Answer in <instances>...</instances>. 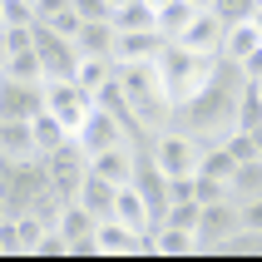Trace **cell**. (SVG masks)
<instances>
[{
    "instance_id": "41",
    "label": "cell",
    "mask_w": 262,
    "mask_h": 262,
    "mask_svg": "<svg viewBox=\"0 0 262 262\" xmlns=\"http://www.w3.org/2000/svg\"><path fill=\"white\" fill-rule=\"evenodd\" d=\"M74 0H35V10H40V20L45 15H59V10H70Z\"/></svg>"
},
{
    "instance_id": "42",
    "label": "cell",
    "mask_w": 262,
    "mask_h": 262,
    "mask_svg": "<svg viewBox=\"0 0 262 262\" xmlns=\"http://www.w3.org/2000/svg\"><path fill=\"white\" fill-rule=\"evenodd\" d=\"M5 55H10V40H5V30H0V64H5Z\"/></svg>"
},
{
    "instance_id": "28",
    "label": "cell",
    "mask_w": 262,
    "mask_h": 262,
    "mask_svg": "<svg viewBox=\"0 0 262 262\" xmlns=\"http://www.w3.org/2000/svg\"><path fill=\"white\" fill-rule=\"evenodd\" d=\"M233 198H262V159H243L233 173Z\"/></svg>"
},
{
    "instance_id": "5",
    "label": "cell",
    "mask_w": 262,
    "mask_h": 262,
    "mask_svg": "<svg viewBox=\"0 0 262 262\" xmlns=\"http://www.w3.org/2000/svg\"><path fill=\"white\" fill-rule=\"evenodd\" d=\"M45 163H50V188H55L64 203H74L79 188H84V178H89V154H84V144L70 134L55 154H45Z\"/></svg>"
},
{
    "instance_id": "12",
    "label": "cell",
    "mask_w": 262,
    "mask_h": 262,
    "mask_svg": "<svg viewBox=\"0 0 262 262\" xmlns=\"http://www.w3.org/2000/svg\"><path fill=\"white\" fill-rule=\"evenodd\" d=\"M40 109H45V79L30 84V79L0 74V119H35Z\"/></svg>"
},
{
    "instance_id": "9",
    "label": "cell",
    "mask_w": 262,
    "mask_h": 262,
    "mask_svg": "<svg viewBox=\"0 0 262 262\" xmlns=\"http://www.w3.org/2000/svg\"><path fill=\"white\" fill-rule=\"evenodd\" d=\"M94 243H99V257H154L148 233H139V228H129V223H119V218H99Z\"/></svg>"
},
{
    "instance_id": "11",
    "label": "cell",
    "mask_w": 262,
    "mask_h": 262,
    "mask_svg": "<svg viewBox=\"0 0 262 262\" xmlns=\"http://www.w3.org/2000/svg\"><path fill=\"white\" fill-rule=\"evenodd\" d=\"M74 139L84 144V154H89V159H94V154H104V148H114V144H129L124 124H119L109 109H99V104H94V109L84 114V124L74 129Z\"/></svg>"
},
{
    "instance_id": "39",
    "label": "cell",
    "mask_w": 262,
    "mask_h": 262,
    "mask_svg": "<svg viewBox=\"0 0 262 262\" xmlns=\"http://www.w3.org/2000/svg\"><path fill=\"white\" fill-rule=\"evenodd\" d=\"M237 208H243V228H257L262 233V198H243Z\"/></svg>"
},
{
    "instance_id": "33",
    "label": "cell",
    "mask_w": 262,
    "mask_h": 262,
    "mask_svg": "<svg viewBox=\"0 0 262 262\" xmlns=\"http://www.w3.org/2000/svg\"><path fill=\"white\" fill-rule=\"evenodd\" d=\"M198 203H218V198H233V183L228 178H213V173H198Z\"/></svg>"
},
{
    "instance_id": "30",
    "label": "cell",
    "mask_w": 262,
    "mask_h": 262,
    "mask_svg": "<svg viewBox=\"0 0 262 262\" xmlns=\"http://www.w3.org/2000/svg\"><path fill=\"white\" fill-rule=\"evenodd\" d=\"M208 10L218 15L223 25H243V20H257L262 15V0H213Z\"/></svg>"
},
{
    "instance_id": "27",
    "label": "cell",
    "mask_w": 262,
    "mask_h": 262,
    "mask_svg": "<svg viewBox=\"0 0 262 262\" xmlns=\"http://www.w3.org/2000/svg\"><path fill=\"white\" fill-rule=\"evenodd\" d=\"M213 257H262V233L257 228H237L228 243L213 248Z\"/></svg>"
},
{
    "instance_id": "2",
    "label": "cell",
    "mask_w": 262,
    "mask_h": 262,
    "mask_svg": "<svg viewBox=\"0 0 262 262\" xmlns=\"http://www.w3.org/2000/svg\"><path fill=\"white\" fill-rule=\"evenodd\" d=\"M119 79H124V94L148 134H159L173 119V99H168V84L159 74V59H129V64H119Z\"/></svg>"
},
{
    "instance_id": "20",
    "label": "cell",
    "mask_w": 262,
    "mask_h": 262,
    "mask_svg": "<svg viewBox=\"0 0 262 262\" xmlns=\"http://www.w3.org/2000/svg\"><path fill=\"white\" fill-rule=\"evenodd\" d=\"M114 198H119V183H109V178L89 173L84 188H79V203L94 213V218H114Z\"/></svg>"
},
{
    "instance_id": "21",
    "label": "cell",
    "mask_w": 262,
    "mask_h": 262,
    "mask_svg": "<svg viewBox=\"0 0 262 262\" xmlns=\"http://www.w3.org/2000/svg\"><path fill=\"white\" fill-rule=\"evenodd\" d=\"M257 45H262V20H243V25H228V35H223V55L243 64Z\"/></svg>"
},
{
    "instance_id": "22",
    "label": "cell",
    "mask_w": 262,
    "mask_h": 262,
    "mask_svg": "<svg viewBox=\"0 0 262 262\" xmlns=\"http://www.w3.org/2000/svg\"><path fill=\"white\" fill-rule=\"evenodd\" d=\"M114 30L129 35V30H159V5L154 0H129L114 10Z\"/></svg>"
},
{
    "instance_id": "37",
    "label": "cell",
    "mask_w": 262,
    "mask_h": 262,
    "mask_svg": "<svg viewBox=\"0 0 262 262\" xmlns=\"http://www.w3.org/2000/svg\"><path fill=\"white\" fill-rule=\"evenodd\" d=\"M0 248H5V257H25V243H20V223L5 218L0 223Z\"/></svg>"
},
{
    "instance_id": "25",
    "label": "cell",
    "mask_w": 262,
    "mask_h": 262,
    "mask_svg": "<svg viewBox=\"0 0 262 262\" xmlns=\"http://www.w3.org/2000/svg\"><path fill=\"white\" fill-rule=\"evenodd\" d=\"M55 228L74 243V237H89V233H94V228H99V218H94V213H89V208L74 198V203H64V208H59V223H55Z\"/></svg>"
},
{
    "instance_id": "35",
    "label": "cell",
    "mask_w": 262,
    "mask_h": 262,
    "mask_svg": "<svg viewBox=\"0 0 262 262\" xmlns=\"http://www.w3.org/2000/svg\"><path fill=\"white\" fill-rule=\"evenodd\" d=\"M223 144H228V154H233L237 163H243V159H262V154H257V139H252V129H233Z\"/></svg>"
},
{
    "instance_id": "17",
    "label": "cell",
    "mask_w": 262,
    "mask_h": 262,
    "mask_svg": "<svg viewBox=\"0 0 262 262\" xmlns=\"http://www.w3.org/2000/svg\"><path fill=\"white\" fill-rule=\"evenodd\" d=\"M114 218H119V223H129V228H139V233H148V228H154V208H148V198L134 188V183H119Z\"/></svg>"
},
{
    "instance_id": "13",
    "label": "cell",
    "mask_w": 262,
    "mask_h": 262,
    "mask_svg": "<svg viewBox=\"0 0 262 262\" xmlns=\"http://www.w3.org/2000/svg\"><path fill=\"white\" fill-rule=\"evenodd\" d=\"M223 35H228V25H223L213 10H198L193 15V25L178 35V45H188V50H198V55H223Z\"/></svg>"
},
{
    "instance_id": "19",
    "label": "cell",
    "mask_w": 262,
    "mask_h": 262,
    "mask_svg": "<svg viewBox=\"0 0 262 262\" xmlns=\"http://www.w3.org/2000/svg\"><path fill=\"white\" fill-rule=\"evenodd\" d=\"M114 50H119V30H114V20H84V30H79V55L114 59Z\"/></svg>"
},
{
    "instance_id": "4",
    "label": "cell",
    "mask_w": 262,
    "mask_h": 262,
    "mask_svg": "<svg viewBox=\"0 0 262 262\" xmlns=\"http://www.w3.org/2000/svg\"><path fill=\"white\" fill-rule=\"evenodd\" d=\"M0 193L10 198L15 213H25L40 193H50V163H45V154H30V159H0Z\"/></svg>"
},
{
    "instance_id": "23",
    "label": "cell",
    "mask_w": 262,
    "mask_h": 262,
    "mask_svg": "<svg viewBox=\"0 0 262 262\" xmlns=\"http://www.w3.org/2000/svg\"><path fill=\"white\" fill-rule=\"evenodd\" d=\"M198 10H203V5H193V0H163V5H159V30L168 35V40H178V35L193 25Z\"/></svg>"
},
{
    "instance_id": "32",
    "label": "cell",
    "mask_w": 262,
    "mask_h": 262,
    "mask_svg": "<svg viewBox=\"0 0 262 262\" xmlns=\"http://www.w3.org/2000/svg\"><path fill=\"white\" fill-rule=\"evenodd\" d=\"M40 25H50L55 35H70V40H79V30H84V15L70 5V10H59V15H45Z\"/></svg>"
},
{
    "instance_id": "24",
    "label": "cell",
    "mask_w": 262,
    "mask_h": 262,
    "mask_svg": "<svg viewBox=\"0 0 262 262\" xmlns=\"http://www.w3.org/2000/svg\"><path fill=\"white\" fill-rule=\"evenodd\" d=\"M30 129H35V148L40 154H55L64 139H70V129H64V119H55L50 109H40V114L30 119Z\"/></svg>"
},
{
    "instance_id": "1",
    "label": "cell",
    "mask_w": 262,
    "mask_h": 262,
    "mask_svg": "<svg viewBox=\"0 0 262 262\" xmlns=\"http://www.w3.org/2000/svg\"><path fill=\"white\" fill-rule=\"evenodd\" d=\"M243 89H248V74H243V64L223 55V59H218V70H213V79H208V84L198 89L193 99L178 104L168 124L188 129L203 148H208V144H223V139L237 129V114H243Z\"/></svg>"
},
{
    "instance_id": "10",
    "label": "cell",
    "mask_w": 262,
    "mask_h": 262,
    "mask_svg": "<svg viewBox=\"0 0 262 262\" xmlns=\"http://www.w3.org/2000/svg\"><path fill=\"white\" fill-rule=\"evenodd\" d=\"M243 228V208L237 198H218V203H203V218H198V252H213L218 243Z\"/></svg>"
},
{
    "instance_id": "40",
    "label": "cell",
    "mask_w": 262,
    "mask_h": 262,
    "mask_svg": "<svg viewBox=\"0 0 262 262\" xmlns=\"http://www.w3.org/2000/svg\"><path fill=\"white\" fill-rule=\"evenodd\" d=\"M243 74H248V79H262V45L252 50L248 59H243Z\"/></svg>"
},
{
    "instance_id": "14",
    "label": "cell",
    "mask_w": 262,
    "mask_h": 262,
    "mask_svg": "<svg viewBox=\"0 0 262 262\" xmlns=\"http://www.w3.org/2000/svg\"><path fill=\"white\" fill-rule=\"evenodd\" d=\"M148 243H154V257H198V233L193 228L159 223V228H148Z\"/></svg>"
},
{
    "instance_id": "26",
    "label": "cell",
    "mask_w": 262,
    "mask_h": 262,
    "mask_svg": "<svg viewBox=\"0 0 262 262\" xmlns=\"http://www.w3.org/2000/svg\"><path fill=\"white\" fill-rule=\"evenodd\" d=\"M0 74H10V79H30V84H40V79H45L40 50L30 45V50H15V55H5V64H0Z\"/></svg>"
},
{
    "instance_id": "36",
    "label": "cell",
    "mask_w": 262,
    "mask_h": 262,
    "mask_svg": "<svg viewBox=\"0 0 262 262\" xmlns=\"http://www.w3.org/2000/svg\"><path fill=\"white\" fill-rule=\"evenodd\" d=\"M35 257H70V237L59 233V228H50V233L40 237V248H35Z\"/></svg>"
},
{
    "instance_id": "15",
    "label": "cell",
    "mask_w": 262,
    "mask_h": 262,
    "mask_svg": "<svg viewBox=\"0 0 262 262\" xmlns=\"http://www.w3.org/2000/svg\"><path fill=\"white\" fill-rule=\"evenodd\" d=\"M163 45H168V35H163V30H129V35H119L114 64H129V59H159Z\"/></svg>"
},
{
    "instance_id": "31",
    "label": "cell",
    "mask_w": 262,
    "mask_h": 262,
    "mask_svg": "<svg viewBox=\"0 0 262 262\" xmlns=\"http://www.w3.org/2000/svg\"><path fill=\"white\" fill-rule=\"evenodd\" d=\"M114 59H99V55H84V64H79V74H74V79H79V84L89 89V94H94V89L104 84V79H114Z\"/></svg>"
},
{
    "instance_id": "46",
    "label": "cell",
    "mask_w": 262,
    "mask_h": 262,
    "mask_svg": "<svg viewBox=\"0 0 262 262\" xmlns=\"http://www.w3.org/2000/svg\"><path fill=\"white\" fill-rule=\"evenodd\" d=\"M0 257H5V248H0Z\"/></svg>"
},
{
    "instance_id": "38",
    "label": "cell",
    "mask_w": 262,
    "mask_h": 262,
    "mask_svg": "<svg viewBox=\"0 0 262 262\" xmlns=\"http://www.w3.org/2000/svg\"><path fill=\"white\" fill-rule=\"evenodd\" d=\"M74 10L84 15V20H114V5L109 0H74Z\"/></svg>"
},
{
    "instance_id": "43",
    "label": "cell",
    "mask_w": 262,
    "mask_h": 262,
    "mask_svg": "<svg viewBox=\"0 0 262 262\" xmlns=\"http://www.w3.org/2000/svg\"><path fill=\"white\" fill-rule=\"evenodd\" d=\"M252 139H257V154H262V124H252Z\"/></svg>"
},
{
    "instance_id": "6",
    "label": "cell",
    "mask_w": 262,
    "mask_h": 262,
    "mask_svg": "<svg viewBox=\"0 0 262 262\" xmlns=\"http://www.w3.org/2000/svg\"><path fill=\"white\" fill-rule=\"evenodd\" d=\"M154 159L163 163V173H168V178H183V173H198L203 144H198L188 129H178V124H163V129L154 134Z\"/></svg>"
},
{
    "instance_id": "3",
    "label": "cell",
    "mask_w": 262,
    "mask_h": 262,
    "mask_svg": "<svg viewBox=\"0 0 262 262\" xmlns=\"http://www.w3.org/2000/svg\"><path fill=\"white\" fill-rule=\"evenodd\" d=\"M218 59H223V55H198V50H188V45H178V40H168V45L159 50V74H163V84H168L173 109H178L183 99H193V94L213 79Z\"/></svg>"
},
{
    "instance_id": "16",
    "label": "cell",
    "mask_w": 262,
    "mask_h": 262,
    "mask_svg": "<svg viewBox=\"0 0 262 262\" xmlns=\"http://www.w3.org/2000/svg\"><path fill=\"white\" fill-rule=\"evenodd\" d=\"M89 173L109 178V183H134V144H114L89 159Z\"/></svg>"
},
{
    "instance_id": "7",
    "label": "cell",
    "mask_w": 262,
    "mask_h": 262,
    "mask_svg": "<svg viewBox=\"0 0 262 262\" xmlns=\"http://www.w3.org/2000/svg\"><path fill=\"white\" fill-rule=\"evenodd\" d=\"M35 50H40V64H45V79H74L84 55H79V40L70 35H55L50 25L35 20Z\"/></svg>"
},
{
    "instance_id": "18",
    "label": "cell",
    "mask_w": 262,
    "mask_h": 262,
    "mask_svg": "<svg viewBox=\"0 0 262 262\" xmlns=\"http://www.w3.org/2000/svg\"><path fill=\"white\" fill-rule=\"evenodd\" d=\"M30 154H40L30 119H0V159H30Z\"/></svg>"
},
{
    "instance_id": "34",
    "label": "cell",
    "mask_w": 262,
    "mask_h": 262,
    "mask_svg": "<svg viewBox=\"0 0 262 262\" xmlns=\"http://www.w3.org/2000/svg\"><path fill=\"white\" fill-rule=\"evenodd\" d=\"M0 5H5V30H15V25H35V20H40L35 0H0Z\"/></svg>"
},
{
    "instance_id": "29",
    "label": "cell",
    "mask_w": 262,
    "mask_h": 262,
    "mask_svg": "<svg viewBox=\"0 0 262 262\" xmlns=\"http://www.w3.org/2000/svg\"><path fill=\"white\" fill-rule=\"evenodd\" d=\"M198 173H213V178H228V183H233L237 159L228 154V144H208V148H203V159H198Z\"/></svg>"
},
{
    "instance_id": "8",
    "label": "cell",
    "mask_w": 262,
    "mask_h": 262,
    "mask_svg": "<svg viewBox=\"0 0 262 262\" xmlns=\"http://www.w3.org/2000/svg\"><path fill=\"white\" fill-rule=\"evenodd\" d=\"M45 109L55 119H64V129H79L84 124V114L94 109V94H89L79 79H45Z\"/></svg>"
},
{
    "instance_id": "45",
    "label": "cell",
    "mask_w": 262,
    "mask_h": 262,
    "mask_svg": "<svg viewBox=\"0 0 262 262\" xmlns=\"http://www.w3.org/2000/svg\"><path fill=\"white\" fill-rule=\"evenodd\" d=\"M193 5H203V10H208V5H213V0H193Z\"/></svg>"
},
{
    "instance_id": "47",
    "label": "cell",
    "mask_w": 262,
    "mask_h": 262,
    "mask_svg": "<svg viewBox=\"0 0 262 262\" xmlns=\"http://www.w3.org/2000/svg\"><path fill=\"white\" fill-rule=\"evenodd\" d=\"M252 84H262V79H252Z\"/></svg>"
},
{
    "instance_id": "44",
    "label": "cell",
    "mask_w": 262,
    "mask_h": 262,
    "mask_svg": "<svg viewBox=\"0 0 262 262\" xmlns=\"http://www.w3.org/2000/svg\"><path fill=\"white\" fill-rule=\"evenodd\" d=\"M0 30H5V5H0Z\"/></svg>"
}]
</instances>
